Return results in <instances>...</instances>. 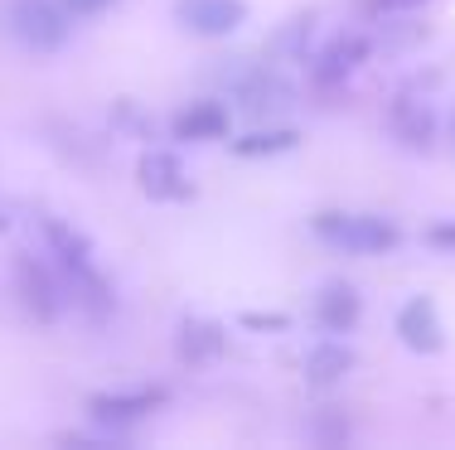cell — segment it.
<instances>
[{
    "instance_id": "6da1fadb",
    "label": "cell",
    "mask_w": 455,
    "mask_h": 450,
    "mask_svg": "<svg viewBox=\"0 0 455 450\" xmlns=\"http://www.w3.org/2000/svg\"><path fill=\"white\" fill-rule=\"evenodd\" d=\"M315 238L344 252H387L397 248V228L373 213H315Z\"/></svg>"
},
{
    "instance_id": "7a4b0ae2",
    "label": "cell",
    "mask_w": 455,
    "mask_h": 450,
    "mask_svg": "<svg viewBox=\"0 0 455 450\" xmlns=\"http://www.w3.org/2000/svg\"><path fill=\"white\" fill-rule=\"evenodd\" d=\"M228 88H233L237 107H243L247 116H257V122H272V116H281L296 102V88L272 68H237L233 78H228Z\"/></svg>"
},
{
    "instance_id": "3957f363",
    "label": "cell",
    "mask_w": 455,
    "mask_h": 450,
    "mask_svg": "<svg viewBox=\"0 0 455 450\" xmlns=\"http://www.w3.org/2000/svg\"><path fill=\"white\" fill-rule=\"evenodd\" d=\"M10 25H15L20 44H29L35 53L63 49V39H68V15L53 0H15L10 5Z\"/></svg>"
},
{
    "instance_id": "277c9868",
    "label": "cell",
    "mask_w": 455,
    "mask_h": 450,
    "mask_svg": "<svg viewBox=\"0 0 455 450\" xmlns=\"http://www.w3.org/2000/svg\"><path fill=\"white\" fill-rule=\"evenodd\" d=\"M180 20L184 29H194L204 39H223L233 29H243L247 5L243 0H180Z\"/></svg>"
},
{
    "instance_id": "5b68a950",
    "label": "cell",
    "mask_w": 455,
    "mask_h": 450,
    "mask_svg": "<svg viewBox=\"0 0 455 450\" xmlns=\"http://www.w3.org/2000/svg\"><path fill=\"white\" fill-rule=\"evenodd\" d=\"M397 335L411 353H436L446 344V329H441V315H436V300L417 296L397 310Z\"/></svg>"
},
{
    "instance_id": "8992f818",
    "label": "cell",
    "mask_w": 455,
    "mask_h": 450,
    "mask_svg": "<svg viewBox=\"0 0 455 450\" xmlns=\"http://www.w3.org/2000/svg\"><path fill=\"white\" fill-rule=\"evenodd\" d=\"M165 402V388H140V392H97L88 402V412L102 426H132L140 416H150L156 407Z\"/></svg>"
},
{
    "instance_id": "52a82bcc",
    "label": "cell",
    "mask_w": 455,
    "mask_h": 450,
    "mask_svg": "<svg viewBox=\"0 0 455 450\" xmlns=\"http://www.w3.org/2000/svg\"><path fill=\"white\" fill-rule=\"evenodd\" d=\"M140 189L150 199H189V179H184L180 160L170 150H150L140 155Z\"/></svg>"
},
{
    "instance_id": "ba28073f",
    "label": "cell",
    "mask_w": 455,
    "mask_h": 450,
    "mask_svg": "<svg viewBox=\"0 0 455 450\" xmlns=\"http://www.w3.org/2000/svg\"><path fill=\"white\" fill-rule=\"evenodd\" d=\"M15 281H20V300H25V310L35 320H53V315H59V286H53V276L39 262L20 257V262H15Z\"/></svg>"
},
{
    "instance_id": "9c48e42d",
    "label": "cell",
    "mask_w": 455,
    "mask_h": 450,
    "mask_svg": "<svg viewBox=\"0 0 455 450\" xmlns=\"http://www.w3.org/2000/svg\"><path fill=\"white\" fill-rule=\"evenodd\" d=\"M175 136L180 141H219V136H228V107L194 102L189 112L175 116Z\"/></svg>"
},
{
    "instance_id": "30bf717a",
    "label": "cell",
    "mask_w": 455,
    "mask_h": 450,
    "mask_svg": "<svg viewBox=\"0 0 455 450\" xmlns=\"http://www.w3.org/2000/svg\"><path fill=\"white\" fill-rule=\"evenodd\" d=\"M368 59V39L363 35H339L330 49L320 53V68H315V78L320 83H339V78H349L354 68Z\"/></svg>"
},
{
    "instance_id": "8fae6325",
    "label": "cell",
    "mask_w": 455,
    "mask_h": 450,
    "mask_svg": "<svg viewBox=\"0 0 455 450\" xmlns=\"http://www.w3.org/2000/svg\"><path fill=\"white\" fill-rule=\"evenodd\" d=\"M315 315H320V325L330 329V335H344V329L359 320V291H354V286H324Z\"/></svg>"
},
{
    "instance_id": "7c38bea8",
    "label": "cell",
    "mask_w": 455,
    "mask_h": 450,
    "mask_svg": "<svg viewBox=\"0 0 455 450\" xmlns=\"http://www.w3.org/2000/svg\"><path fill=\"white\" fill-rule=\"evenodd\" d=\"M349 368H354V353L344 344H315L306 353V378L315 383V388H334Z\"/></svg>"
},
{
    "instance_id": "4fadbf2b",
    "label": "cell",
    "mask_w": 455,
    "mask_h": 450,
    "mask_svg": "<svg viewBox=\"0 0 455 450\" xmlns=\"http://www.w3.org/2000/svg\"><path fill=\"white\" fill-rule=\"evenodd\" d=\"M223 329L219 325H204V320H194V325H184V339H180V353L189 363H213L223 353Z\"/></svg>"
},
{
    "instance_id": "5bb4252c",
    "label": "cell",
    "mask_w": 455,
    "mask_h": 450,
    "mask_svg": "<svg viewBox=\"0 0 455 450\" xmlns=\"http://www.w3.org/2000/svg\"><path fill=\"white\" fill-rule=\"evenodd\" d=\"M393 131L403 136L407 146H427L431 141V112L411 98H397L393 102Z\"/></svg>"
},
{
    "instance_id": "9a60e30c",
    "label": "cell",
    "mask_w": 455,
    "mask_h": 450,
    "mask_svg": "<svg viewBox=\"0 0 455 450\" xmlns=\"http://www.w3.org/2000/svg\"><path fill=\"white\" fill-rule=\"evenodd\" d=\"M300 131H291V126H267V131H252L243 136V141H233V150L243 160H257V155H281V150H296Z\"/></svg>"
},
{
    "instance_id": "2e32d148",
    "label": "cell",
    "mask_w": 455,
    "mask_h": 450,
    "mask_svg": "<svg viewBox=\"0 0 455 450\" xmlns=\"http://www.w3.org/2000/svg\"><path fill=\"white\" fill-rule=\"evenodd\" d=\"M427 242H431V248L455 252V223H436V228H427Z\"/></svg>"
},
{
    "instance_id": "e0dca14e",
    "label": "cell",
    "mask_w": 455,
    "mask_h": 450,
    "mask_svg": "<svg viewBox=\"0 0 455 450\" xmlns=\"http://www.w3.org/2000/svg\"><path fill=\"white\" fill-rule=\"evenodd\" d=\"M368 5H373V15H403V10H417L427 0H368Z\"/></svg>"
},
{
    "instance_id": "ac0fdd59",
    "label": "cell",
    "mask_w": 455,
    "mask_h": 450,
    "mask_svg": "<svg viewBox=\"0 0 455 450\" xmlns=\"http://www.w3.org/2000/svg\"><path fill=\"white\" fill-rule=\"evenodd\" d=\"M107 5H116V0H63V10H68V15H102Z\"/></svg>"
},
{
    "instance_id": "d6986e66",
    "label": "cell",
    "mask_w": 455,
    "mask_h": 450,
    "mask_svg": "<svg viewBox=\"0 0 455 450\" xmlns=\"http://www.w3.org/2000/svg\"><path fill=\"white\" fill-rule=\"evenodd\" d=\"M247 329H286V315H243Z\"/></svg>"
},
{
    "instance_id": "ffe728a7",
    "label": "cell",
    "mask_w": 455,
    "mask_h": 450,
    "mask_svg": "<svg viewBox=\"0 0 455 450\" xmlns=\"http://www.w3.org/2000/svg\"><path fill=\"white\" fill-rule=\"evenodd\" d=\"M451 141H455V116H451Z\"/></svg>"
},
{
    "instance_id": "44dd1931",
    "label": "cell",
    "mask_w": 455,
    "mask_h": 450,
    "mask_svg": "<svg viewBox=\"0 0 455 450\" xmlns=\"http://www.w3.org/2000/svg\"><path fill=\"white\" fill-rule=\"evenodd\" d=\"M0 228H5V218H0Z\"/></svg>"
}]
</instances>
